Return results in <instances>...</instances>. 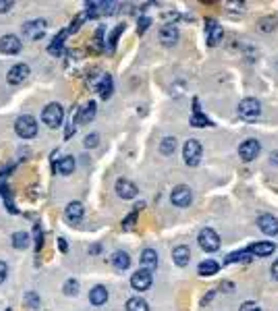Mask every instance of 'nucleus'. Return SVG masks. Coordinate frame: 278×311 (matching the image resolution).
Returning <instances> with one entry per match:
<instances>
[{
    "mask_svg": "<svg viewBox=\"0 0 278 311\" xmlns=\"http://www.w3.org/2000/svg\"><path fill=\"white\" fill-rule=\"evenodd\" d=\"M25 301H27V305H30V309H38L40 307V296L36 292H27L25 294Z\"/></svg>",
    "mask_w": 278,
    "mask_h": 311,
    "instance_id": "obj_33",
    "label": "nucleus"
},
{
    "mask_svg": "<svg viewBox=\"0 0 278 311\" xmlns=\"http://www.w3.org/2000/svg\"><path fill=\"white\" fill-rule=\"evenodd\" d=\"M90 301H92V305H96V307H100V305H106V301H108V288L106 286H96L92 292H90Z\"/></svg>",
    "mask_w": 278,
    "mask_h": 311,
    "instance_id": "obj_23",
    "label": "nucleus"
},
{
    "mask_svg": "<svg viewBox=\"0 0 278 311\" xmlns=\"http://www.w3.org/2000/svg\"><path fill=\"white\" fill-rule=\"evenodd\" d=\"M98 94H100V98L102 100H108L110 96H112V90H114V83H112V77L110 75H102L100 77V83H98Z\"/></svg>",
    "mask_w": 278,
    "mask_h": 311,
    "instance_id": "obj_20",
    "label": "nucleus"
},
{
    "mask_svg": "<svg viewBox=\"0 0 278 311\" xmlns=\"http://www.w3.org/2000/svg\"><path fill=\"white\" fill-rule=\"evenodd\" d=\"M12 6H15L12 0H0V12H8Z\"/></svg>",
    "mask_w": 278,
    "mask_h": 311,
    "instance_id": "obj_38",
    "label": "nucleus"
},
{
    "mask_svg": "<svg viewBox=\"0 0 278 311\" xmlns=\"http://www.w3.org/2000/svg\"><path fill=\"white\" fill-rule=\"evenodd\" d=\"M54 170H58V172L64 174V176L73 174V170H75V160H73V156H64V158H60L56 164H54Z\"/></svg>",
    "mask_w": 278,
    "mask_h": 311,
    "instance_id": "obj_22",
    "label": "nucleus"
},
{
    "mask_svg": "<svg viewBox=\"0 0 278 311\" xmlns=\"http://www.w3.org/2000/svg\"><path fill=\"white\" fill-rule=\"evenodd\" d=\"M272 274H274V278L278 280V260L274 262V266H272Z\"/></svg>",
    "mask_w": 278,
    "mask_h": 311,
    "instance_id": "obj_43",
    "label": "nucleus"
},
{
    "mask_svg": "<svg viewBox=\"0 0 278 311\" xmlns=\"http://www.w3.org/2000/svg\"><path fill=\"white\" fill-rule=\"evenodd\" d=\"M176 150V139L174 137H164L160 144V154L162 156H172V152Z\"/></svg>",
    "mask_w": 278,
    "mask_h": 311,
    "instance_id": "obj_30",
    "label": "nucleus"
},
{
    "mask_svg": "<svg viewBox=\"0 0 278 311\" xmlns=\"http://www.w3.org/2000/svg\"><path fill=\"white\" fill-rule=\"evenodd\" d=\"M8 311H10V309H8Z\"/></svg>",
    "mask_w": 278,
    "mask_h": 311,
    "instance_id": "obj_46",
    "label": "nucleus"
},
{
    "mask_svg": "<svg viewBox=\"0 0 278 311\" xmlns=\"http://www.w3.org/2000/svg\"><path fill=\"white\" fill-rule=\"evenodd\" d=\"M139 189L133 180L129 178H118L116 180V195L120 197V200H133V197H137Z\"/></svg>",
    "mask_w": 278,
    "mask_h": 311,
    "instance_id": "obj_11",
    "label": "nucleus"
},
{
    "mask_svg": "<svg viewBox=\"0 0 278 311\" xmlns=\"http://www.w3.org/2000/svg\"><path fill=\"white\" fill-rule=\"evenodd\" d=\"M46 21L44 19H36V21H27L23 27H21V34H23V38H27V40H32V42H36V40H42L44 38V34H46Z\"/></svg>",
    "mask_w": 278,
    "mask_h": 311,
    "instance_id": "obj_4",
    "label": "nucleus"
},
{
    "mask_svg": "<svg viewBox=\"0 0 278 311\" xmlns=\"http://www.w3.org/2000/svg\"><path fill=\"white\" fill-rule=\"evenodd\" d=\"M112 266L116 268L118 272H124V270H129V266H131V258H129L124 251H116L114 256H112Z\"/></svg>",
    "mask_w": 278,
    "mask_h": 311,
    "instance_id": "obj_24",
    "label": "nucleus"
},
{
    "mask_svg": "<svg viewBox=\"0 0 278 311\" xmlns=\"http://www.w3.org/2000/svg\"><path fill=\"white\" fill-rule=\"evenodd\" d=\"M142 266H144V270L154 272L156 268H158V253L154 249H144V253H142Z\"/></svg>",
    "mask_w": 278,
    "mask_h": 311,
    "instance_id": "obj_17",
    "label": "nucleus"
},
{
    "mask_svg": "<svg viewBox=\"0 0 278 311\" xmlns=\"http://www.w3.org/2000/svg\"><path fill=\"white\" fill-rule=\"evenodd\" d=\"M239 311H262L260 309V305L258 303H254V301H247V303H243L241 305V309Z\"/></svg>",
    "mask_w": 278,
    "mask_h": 311,
    "instance_id": "obj_37",
    "label": "nucleus"
},
{
    "mask_svg": "<svg viewBox=\"0 0 278 311\" xmlns=\"http://www.w3.org/2000/svg\"><path fill=\"white\" fill-rule=\"evenodd\" d=\"M15 133L21 137V139H32L38 135V120L32 116V114H23L17 118L15 122Z\"/></svg>",
    "mask_w": 278,
    "mask_h": 311,
    "instance_id": "obj_2",
    "label": "nucleus"
},
{
    "mask_svg": "<svg viewBox=\"0 0 278 311\" xmlns=\"http://www.w3.org/2000/svg\"><path fill=\"white\" fill-rule=\"evenodd\" d=\"M21 48H23V44H21V40L17 36L8 34V36L0 38V52L2 54H19Z\"/></svg>",
    "mask_w": 278,
    "mask_h": 311,
    "instance_id": "obj_13",
    "label": "nucleus"
},
{
    "mask_svg": "<svg viewBox=\"0 0 278 311\" xmlns=\"http://www.w3.org/2000/svg\"><path fill=\"white\" fill-rule=\"evenodd\" d=\"M258 226H260V230L264 234H268V236H276L278 234V220L272 214H262L258 218Z\"/></svg>",
    "mask_w": 278,
    "mask_h": 311,
    "instance_id": "obj_14",
    "label": "nucleus"
},
{
    "mask_svg": "<svg viewBox=\"0 0 278 311\" xmlns=\"http://www.w3.org/2000/svg\"><path fill=\"white\" fill-rule=\"evenodd\" d=\"M191 124H193V126H198V129H202V126H208V124H212V122H210V118H208L206 114H202V108H200V102H198V100L193 102Z\"/></svg>",
    "mask_w": 278,
    "mask_h": 311,
    "instance_id": "obj_21",
    "label": "nucleus"
},
{
    "mask_svg": "<svg viewBox=\"0 0 278 311\" xmlns=\"http://www.w3.org/2000/svg\"><path fill=\"white\" fill-rule=\"evenodd\" d=\"M96 112H98V108H96V102H88L86 106H81L79 110V122H92Z\"/></svg>",
    "mask_w": 278,
    "mask_h": 311,
    "instance_id": "obj_25",
    "label": "nucleus"
},
{
    "mask_svg": "<svg viewBox=\"0 0 278 311\" xmlns=\"http://www.w3.org/2000/svg\"><path fill=\"white\" fill-rule=\"evenodd\" d=\"M62 292H64L66 296H75V294L79 292V282L73 280V278H71V280H66V282H64V286H62Z\"/></svg>",
    "mask_w": 278,
    "mask_h": 311,
    "instance_id": "obj_32",
    "label": "nucleus"
},
{
    "mask_svg": "<svg viewBox=\"0 0 278 311\" xmlns=\"http://www.w3.org/2000/svg\"><path fill=\"white\" fill-rule=\"evenodd\" d=\"M12 247L15 249H27L30 247V234L27 232H15L12 234Z\"/></svg>",
    "mask_w": 278,
    "mask_h": 311,
    "instance_id": "obj_29",
    "label": "nucleus"
},
{
    "mask_svg": "<svg viewBox=\"0 0 278 311\" xmlns=\"http://www.w3.org/2000/svg\"><path fill=\"white\" fill-rule=\"evenodd\" d=\"M6 276H8V266L4 262H0V284L6 280Z\"/></svg>",
    "mask_w": 278,
    "mask_h": 311,
    "instance_id": "obj_39",
    "label": "nucleus"
},
{
    "mask_svg": "<svg viewBox=\"0 0 278 311\" xmlns=\"http://www.w3.org/2000/svg\"><path fill=\"white\" fill-rule=\"evenodd\" d=\"M260 150H262V146H260L258 139H247L239 146V156H241L243 162H252L260 156Z\"/></svg>",
    "mask_w": 278,
    "mask_h": 311,
    "instance_id": "obj_8",
    "label": "nucleus"
},
{
    "mask_svg": "<svg viewBox=\"0 0 278 311\" xmlns=\"http://www.w3.org/2000/svg\"><path fill=\"white\" fill-rule=\"evenodd\" d=\"M172 260H174V264H176L178 268L189 266V262H191V251H189V247L178 245V247L172 251Z\"/></svg>",
    "mask_w": 278,
    "mask_h": 311,
    "instance_id": "obj_18",
    "label": "nucleus"
},
{
    "mask_svg": "<svg viewBox=\"0 0 278 311\" xmlns=\"http://www.w3.org/2000/svg\"><path fill=\"white\" fill-rule=\"evenodd\" d=\"M68 36V30H62L60 34H58V38H54V42L50 44V48H48V52L52 54V56H60L62 54V46H64V38Z\"/></svg>",
    "mask_w": 278,
    "mask_h": 311,
    "instance_id": "obj_26",
    "label": "nucleus"
},
{
    "mask_svg": "<svg viewBox=\"0 0 278 311\" xmlns=\"http://www.w3.org/2000/svg\"><path fill=\"white\" fill-rule=\"evenodd\" d=\"M262 30H264V32H270V30H272V19H266V21H264Z\"/></svg>",
    "mask_w": 278,
    "mask_h": 311,
    "instance_id": "obj_42",
    "label": "nucleus"
},
{
    "mask_svg": "<svg viewBox=\"0 0 278 311\" xmlns=\"http://www.w3.org/2000/svg\"><path fill=\"white\" fill-rule=\"evenodd\" d=\"M152 272H148V270H139V272H135L133 276H131V286H133V290H137V292H146V290H150L152 288Z\"/></svg>",
    "mask_w": 278,
    "mask_h": 311,
    "instance_id": "obj_9",
    "label": "nucleus"
},
{
    "mask_svg": "<svg viewBox=\"0 0 278 311\" xmlns=\"http://www.w3.org/2000/svg\"><path fill=\"white\" fill-rule=\"evenodd\" d=\"M98 144H100V135H98V133H92V135H88V137H86V141H83V146H86V148H96Z\"/></svg>",
    "mask_w": 278,
    "mask_h": 311,
    "instance_id": "obj_34",
    "label": "nucleus"
},
{
    "mask_svg": "<svg viewBox=\"0 0 278 311\" xmlns=\"http://www.w3.org/2000/svg\"><path fill=\"white\" fill-rule=\"evenodd\" d=\"M262 114V104L256 100V98H245V100L239 104V116L245 120H256Z\"/></svg>",
    "mask_w": 278,
    "mask_h": 311,
    "instance_id": "obj_5",
    "label": "nucleus"
},
{
    "mask_svg": "<svg viewBox=\"0 0 278 311\" xmlns=\"http://www.w3.org/2000/svg\"><path fill=\"white\" fill-rule=\"evenodd\" d=\"M198 243L206 253H214V251L220 249V236H218V232L214 228H204L198 234Z\"/></svg>",
    "mask_w": 278,
    "mask_h": 311,
    "instance_id": "obj_3",
    "label": "nucleus"
},
{
    "mask_svg": "<svg viewBox=\"0 0 278 311\" xmlns=\"http://www.w3.org/2000/svg\"><path fill=\"white\" fill-rule=\"evenodd\" d=\"M124 32V25H118L116 30L112 32V36H110V50H114V46H116V42H118V36Z\"/></svg>",
    "mask_w": 278,
    "mask_h": 311,
    "instance_id": "obj_35",
    "label": "nucleus"
},
{
    "mask_svg": "<svg viewBox=\"0 0 278 311\" xmlns=\"http://www.w3.org/2000/svg\"><path fill=\"white\" fill-rule=\"evenodd\" d=\"M170 202L176 206V208H189L191 202H193V193L187 185H178L172 189L170 193Z\"/></svg>",
    "mask_w": 278,
    "mask_h": 311,
    "instance_id": "obj_7",
    "label": "nucleus"
},
{
    "mask_svg": "<svg viewBox=\"0 0 278 311\" xmlns=\"http://www.w3.org/2000/svg\"><path fill=\"white\" fill-rule=\"evenodd\" d=\"M183 158L187 166H198L202 162V144L196 139H189L183 148Z\"/></svg>",
    "mask_w": 278,
    "mask_h": 311,
    "instance_id": "obj_6",
    "label": "nucleus"
},
{
    "mask_svg": "<svg viewBox=\"0 0 278 311\" xmlns=\"http://www.w3.org/2000/svg\"><path fill=\"white\" fill-rule=\"evenodd\" d=\"M30 73H32V68H30V64H25V62H19V64H15L10 70H8V83L10 86H21L23 81H27V77H30Z\"/></svg>",
    "mask_w": 278,
    "mask_h": 311,
    "instance_id": "obj_10",
    "label": "nucleus"
},
{
    "mask_svg": "<svg viewBox=\"0 0 278 311\" xmlns=\"http://www.w3.org/2000/svg\"><path fill=\"white\" fill-rule=\"evenodd\" d=\"M160 42H162L164 46H174L176 42H178V30H176V25L166 23L162 30H160Z\"/></svg>",
    "mask_w": 278,
    "mask_h": 311,
    "instance_id": "obj_16",
    "label": "nucleus"
},
{
    "mask_svg": "<svg viewBox=\"0 0 278 311\" xmlns=\"http://www.w3.org/2000/svg\"><path fill=\"white\" fill-rule=\"evenodd\" d=\"M249 260H252V253H249L247 249L245 251H234V253H230V256L224 258V266L237 264V262H249Z\"/></svg>",
    "mask_w": 278,
    "mask_h": 311,
    "instance_id": "obj_27",
    "label": "nucleus"
},
{
    "mask_svg": "<svg viewBox=\"0 0 278 311\" xmlns=\"http://www.w3.org/2000/svg\"><path fill=\"white\" fill-rule=\"evenodd\" d=\"M42 120L46 122V126H50V129H58V126H62V120H64V110L60 104L52 102L44 108V112H42Z\"/></svg>",
    "mask_w": 278,
    "mask_h": 311,
    "instance_id": "obj_1",
    "label": "nucleus"
},
{
    "mask_svg": "<svg viewBox=\"0 0 278 311\" xmlns=\"http://www.w3.org/2000/svg\"><path fill=\"white\" fill-rule=\"evenodd\" d=\"M222 290H228V292H232V282H228V284L224 282V284H222Z\"/></svg>",
    "mask_w": 278,
    "mask_h": 311,
    "instance_id": "obj_44",
    "label": "nucleus"
},
{
    "mask_svg": "<svg viewBox=\"0 0 278 311\" xmlns=\"http://www.w3.org/2000/svg\"><path fill=\"white\" fill-rule=\"evenodd\" d=\"M127 311H150V305L139 296H133V299L127 301Z\"/></svg>",
    "mask_w": 278,
    "mask_h": 311,
    "instance_id": "obj_31",
    "label": "nucleus"
},
{
    "mask_svg": "<svg viewBox=\"0 0 278 311\" xmlns=\"http://www.w3.org/2000/svg\"><path fill=\"white\" fill-rule=\"evenodd\" d=\"M135 218H137V214H135V212H133V214H131V216H129L127 220H124V224H122V226H124V228H131V226H133V222H135Z\"/></svg>",
    "mask_w": 278,
    "mask_h": 311,
    "instance_id": "obj_41",
    "label": "nucleus"
},
{
    "mask_svg": "<svg viewBox=\"0 0 278 311\" xmlns=\"http://www.w3.org/2000/svg\"><path fill=\"white\" fill-rule=\"evenodd\" d=\"M206 30H208V46H218L222 38H224V30H222V25L216 23L214 19H208V25H206Z\"/></svg>",
    "mask_w": 278,
    "mask_h": 311,
    "instance_id": "obj_12",
    "label": "nucleus"
},
{
    "mask_svg": "<svg viewBox=\"0 0 278 311\" xmlns=\"http://www.w3.org/2000/svg\"><path fill=\"white\" fill-rule=\"evenodd\" d=\"M150 23H152V21H150L148 17H146V19H142V21H139V27H137V32H139V34H144V32L148 30V27H150Z\"/></svg>",
    "mask_w": 278,
    "mask_h": 311,
    "instance_id": "obj_40",
    "label": "nucleus"
},
{
    "mask_svg": "<svg viewBox=\"0 0 278 311\" xmlns=\"http://www.w3.org/2000/svg\"><path fill=\"white\" fill-rule=\"evenodd\" d=\"M247 251L252 253V256H256V258H268V256H272V253L276 251V245L270 243V241H262V243L249 245Z\"/></svg>",
    "mask_w": 278,
    "mask_h": 311,
    "instance_id": "obj_15",
    "label": "nucleus"
},
{
    "mask_svg": "<svg viewBox=\"0 0 278 311\" xmlns=\"http://www.w3.org/2000/svg\"><path fill=\"white\" fill-rule=\"evenodd\" d=\"M198 272H200V276H214L218 272V264L214 260H206V262L200 264Z\"/></svg>",
    "mask_w": 278,
    "mask_h": 311,
    "instance_id": "obj_28",
    "label": "nucleus"
},
{
    "mask_svg": "<svg viewBox=\"0 0 278 311\" xmlns=\"http://www.w3.org/2000/svg\"><path fill=\"white\" fill-rule=\"evenodd\" d=\"M58 245H60V251L64 253V251H66V243H64V238H58Z\"/></svg>",
    "mask_w": 278,
    "mask_h": 311,
    "instance_id": "obj_45",
    "label": "nucleus"
},
{
    "mask_svg": "<svg viewBox=\"0 0 278 311\" xmlns=\"http://www.w3.org/2000/svg\"><path fill=\"white\" fill-rule=\"evenodd\" d=\"M83 204L81 202H71L66 206V210H64V216H66V220L68 222H79L81 218H83Z\"/></svg>",
    "mask_w": 278,
    "mask_h": 311,
    "instance_id": "obj_19",
    "label": "nucleus"
},
{
    "mask_svg": "<svg viewBox=\"0 0 278 311\" xmlns=\"http://www.w3.org/2000/svg\"><path fill=\"white\" fill-rule=\"evenodd\" d=\"M42 247H44V232H42L40 226H36V251L40 253Z\"/></svg>",
    "mask_w": 278,
    "mask_h": 311,
    "instance_id": "obj_36",
    "label": "nucleus"
}]
</instances>
